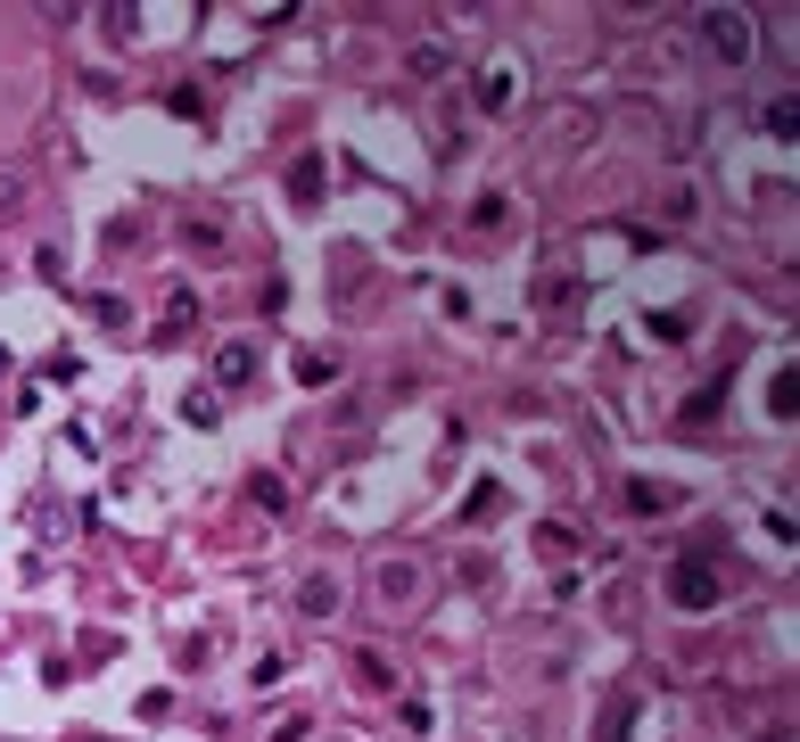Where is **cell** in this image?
I'll return each mask as SVG.
<instances>
[{"label": "cell", "mask_w": 800, "mask_h": 742, "mask_svg": "<svg viewBox=\"0 0 800 742\" xmlns=\"http://www.w3.org/2000/svg\"><path fill=\"white\" fill-rule=\"evenodd\" d=\"M718 594H726V577L709 570V553H685L669 570V602L677 611H718Z\"/></svg>", "instance_id": "obj_1"}, {"label": "cell", "mask_w": 800, "mask_h": 742, "mask_svg": "<svg viewBox=\"0 0 800 742\" xmlns=\"http://www.w3.org/2000/svg\"><path fill=\"white\" fill-rule=\"evenodd\" d=\"M702 41L726 58V67H743L751 58V17L743 9H702Z\"/></svg>", "instance_id": "obj_2"}, {"label": "cell", "mask_w": 800, "mask_h": 742, "mask_svg": "<svg viewBox=\"0 0 800 742\" xmlns=\"http://www.w3.org/2000/svg\"><path fill=\"white\" fill-rule=\"evenodd\" d=\"M512 99H521V67H512V58H487V74H479V108L503 116Z\"/></svg>", "instance_id": "obj_3"}, {"label": "cell", "mask_w": 800, "mask_h": 742, "mask_svg": "<svg viewBox=\"0 0 800 742\" xmlns=\"http://www.w3.org/2000/svg\"><path fill=\"white\" fill-rule=\"evenodd\" d=\"M635 709H644V693H635V685H619L611 702H602V718H595V742H628Z\"/></svg>", "instance_id": "obj_4"}, {"label": "cell", "mask_w": 800, "mask_h": 742, "mask_svg": "<svg viewBox=\"0 0 800 742\" xmlns=\"http://www.w3.org/2000/svg\"><path fill=\"white\" fill-rule=\"evenodd\" d=\"M248 380H256V347H248V338H231V347L215 355V388H248Z\"/></svg>", "instance_id": "obj_5"}, {"label": "cell", "mask_w": 800, "mask_h": 742, "mask_svg": "<svg viewBox=\"0 0 800 742\" xmlns=\"http://www.w3.org/2000/svg\"><path fill=\"white\" fill-rule=\"evenodd\" d=\"M628 512H635V519L677 512V487H660V479H628Z\"/></svg>", "instance_id": "obj_6"}, {"label": "cell", "mask_w": 800, "mask_h": 742, "mask_svg": "<svg viewBox=\"0 0 800 742\" xmlns=\"http://www.w3.org/2000/svg\"><path fill=\"white\" fill-rule=\"evenodd\" d=\"M298 611H306V619H331V611H338V577H331V570L298 586Z\"/></svg>", "instance_id": "obj_7"}, {"label": "cell", "mask_w": 800, "mask_h": 742, "mask_svg": "<svg viewBox=\"0 0 800 742\" xmlns=\"http://www.w3.org/2000/svg\"><path fill=\"white\" fill-rule=\"evenodd\" d=\"M298 380H306V388H331V380H338V355L331 347H298Z\"/></svg>", "instance_id": "obj_8"}, {"label": "cell", "mask_w": 800, "mask_h": 742, "mask_svg": "<svg viewBox=\"0 0 800 742\" xmlns=\"http://www.w3.org/2000/svg\"><path fill=\"white\" fill-rule=\"evenodd\" d=\"M190 322H199V306H190V297H174V306H166V322H157V338H182Z\"/></svg>", "instance_id": "obj_9"}, {"label": "cell", "mask_w": 800, "mask_h": 742, "mask_svg": "<svg viewBox=\"0 0 800 742\" xmlns=\"http://www.w3.org/2000/svg\"><path fill=\"white\" fill-rule=\"evenodd\" d=\"M248 495H256V512H280V503H289V495H280V479H273V470H256V479H248Z\"/></svg>", "instance_id": "obj_10"}, {"label": "cell", "mask_w": 800, "mask_h": 742, "mask_svg": "<svg viewBox=\"0 0 800 742\" xmlns=\"http://www.w3.org/2000/svg\"><path fill=\"white\" fill-rule=\"evenodd\" d=\"M17 206H25V173H9V166H0V223L17 215Z\"/></svg>", "instance_id": "obj_11"}]
</instances>
